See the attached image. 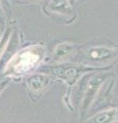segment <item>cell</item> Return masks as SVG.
Returning a JSON list of instances; mask_svg holds the SVG:
<instances>
[{
  "mask_svg": "<svg viewBox=\"0 0 118 123\" xmlns=\"http://www.w3.org/2000/svg\"><path fill=\"white\" fill-rule=\"evenodd\" d=\"M46 49L42 44H31L21 48L9 59L3 74L8 78H17L30 74L42 64Z\"/></svg>",
  "mask_w": 118,
  "mask_h": 123,
  "instance_id": "obj_1",
  "label": "cell"
},
{
  "mask_svg": "<svg viewBox=\"0 0 118 123\" xmlns=\"http://www.w3.org/2000/svg\"><path fill=\"white\" fill-rule=\"evenodd\" d=\"M111 77V74L107 71H99L96 73H88L87 79L83 84V90L80 99V108H79V113L80 118L85 116L88 110L91 108L94 99L100 93L102 87L105 85L109 78Z\"/></svg>",
  "mask_w": 118,
  "mask_h": 123,
  "instance_id": "obj_2",
  "label": "cell"
},
{
  "mask_svg": "<svg viewBox=\"0 0 118 123\" xmlns=\"http://www.w3.org/2000/svg\"><path fill=\"white\" fill-rule=\"evenodd\" d=\"M96 68L86 65L74 64V63H62L52 68V77L63 81L66 86L71 89L79 82L85 74L93 72Z\"/></svg>",
  "mask_w": 118,
  "mask_h": 123,
  "instance_id": "obj_3",
  "label": "cell"
},
{
  "mask_svg": "<svg viewBox=\"0 0 118 123\" xmlns=\"http://www.w3.org/2000/svg\"><path fill=\"white\" fill-rule=\"evenodd\" d=\"M52 78L51 74L33 73L26 77V85L32 94L41 95L49 87Z\"/></svg>",
  "mask_w": 118,
  "mask_h": 123,
  "instance_id": "obj_4",
  "label": "cell"
},
{
  "mask_svg": "<svg viewBox=\"0 0 118 123\" xmlns=\"http://www.w3.org/2000/svg\"><path fill=\"white\" fill-rule=\"evenodd\" d=\"M87 59L96 63H106L116 56V49L107 45H93L86 50Z\"/></svg>",
  "mask_w": 118,
  "mask_h": 123,
  "instance_id": "obj_5",
  "label": "cell"
},
{
  "mask_svg": "<svg viewBox=\"0 0 118 123\" xmlns=\"http://www.w3.org/2000/svg\"><path fill=\"white\" fill-rule=\"evenodd\" d=\"M118 120V108H108L87 118L85 123H115Z\"/></svg>",
  "mask_w": 118,
  "mask_h": 123,
  "instance_id": "obj_6",
  "label": "cell"
},
{
  "mask_svg": "<svg viewBox=\"0 0 118 123\" xmlns=\"http://www.w3.org/2000/svg\"><path fill=\"white\" fill-rule=\"evenodd\" d=\"M75 52V44L72 42H61L54 48V60L59 63H64L65 61L73 55Z\"/></svg>",
  "mask_w": 118,
  "mask_h": 123,
  "instance_id": "obj_7",
  "label": "cell"
},
{
  "mask_svg": "<svg viewBox=\"0 0 118 123\" xmlns=\"http://www.w3.org/2000/svg\"><path fill=\"white\" fill-rule=\"evenodd\" d=\"M47 8L50 12L63 15H71L73 12V7L68 0H50Z\"/></svg>",
  "mask_w": 118,
  "mask_h": 123,
  "instance_id": "obj_8",
  "label": "cell"
},
{
  "mask_svg": "<svg viewBox=\"0 0 118 123\" xmlns=\"http://www.w3.org/2000/svg\"><path fill=\"white\" fill-rule=\"evenodd\" d=\"M10 39H11V31L10 29H7L4 33H2V36L0 37V60H1L3 53L6 51L7 47H8Z\"/></svg>",
  "mask_w": 118,
  "mask_h": 123,
  "instance_id": "obj_9",
  "label": "cell"
},
{
  "mask_svg": "<svg viewBox=\"0 0 118 123\" xmlns=\"http://www.w3.org/2000/svg\"><path fill=\"white\" fill-rule=\"evenodd\" d=\"M10 81H11V78H8V77H7L6 79L2 80V81H0V94H1L2 92L5 90V88L9 85Z\"/></svg>",
  "mask_w": 118,
  "mask_h": 123,
  "instance_id": "obj_10",
  "label": "cell"
},
{
  "mask_svg": "<svg viewBox=\"0 0 118 123\" xmlns=\"http://www.w3.org/2000/svg\"><path fill=\"white\" fill-rule=\"evenodd\" d=\"M68 1H69V3L71 4V6L73 7V6L76 4V2H77V0H68Z\"/></svg>",
  "mask_w": 118,
  "mask_h": 123,
  "instance_id": "obj_11",
  "label": "cell"
},
{
  "mask_svg": "<svg viewBox=\"0 0 118 123\" xmlns=\"http://www.w3.org/2000/svg\"><path fill=\"white\" fill-rule=\"evenodd\" d=\"M29 1H32V2H40L42 0H29Z\"/></svg>",
  "mask_w": 118,
  "mask_h": 123,
  "instance_id": "obj_12",
  "label": "cell"
},
{
  "mask_svg": "<svg viewBox=\"0 0 118 123\" xmlns=\"http://www.w3.org/2000/svg\"><path fill=\"white\" fill-rule=\"evenodd\" d=\"M2 36V31H1V29H0V37Z\"/></svg>",
  "mask_w": 118,
  "mask_h": 123,
  "instance_id": "obj_13",
  "label": "cell"
},
{
  "mask_svg": "<svg viewBox=\"0 0 118 123\" xmlns=\"http://www.w3.org/2000/svg\"><path fill=\"white\" fill-rule=\"evenodd\" d=\"M0 10H1V3H0Z\"/></svg>",
  "mask_w": 118,
  "mask_h": 123,
  "instance_id": "obj_14",
  "label": "cell"
}]
</instances>
